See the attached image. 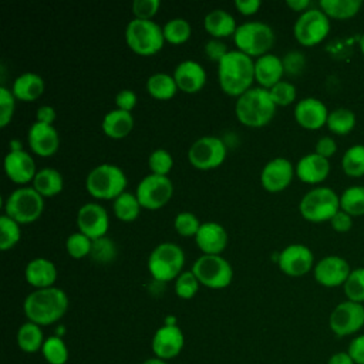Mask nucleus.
Segmentation results:
<instances>
[{
	"label": "nucleus",
	"instance_id": "obj_43",
	"mask_svg": "<svg viewBox=\"0 0 364 364\" xmlns=\"http://www.w3.org/2000/svg\"><path fill=\"white\" fill-rule=\"evenodd\" d=\"M90 256L97 263H111L117 257V246L108 236L94 239Z\"/></svg>",
	"mask_w": 364,
	"mask_h": 364
},
{
	"label": "nucleus",
	"instance_id": "obj_55",
	"mask_svg": "<svg viewBox=\"0 0 364 364\" xmlns=\"http://www.w3.org/2000/svg\"><path fill=\"white\" fill-rule=\"evenodd\" d=\"M330 225L333 228V230L338 232V233H346L348 230H351L353 228V216H350L348 213H346L344 210H338L330 220Z\"/></svg>",
	"mask_w": 364,
	"mask_h": 364
},
{
	"label": "nucleus",
	"instance_id": "obj_35",
	"mask_svg": "<svg viewBox=\"0 0 364 364\" xmlns=\"http://www.w3.org/2000/svg\"><path fill=\"white\" fill-rule=\"evenodd\" d=\"M141 203L135 193L132 192H122L118 198L114 199V213L122 222H132L139 216Z\"/></svg>",
	"mask_w": 364,
	"mask_h": 364
},
{
	"label": "nucleus",
	"instance_id": "obj_28",
	"mask_svg": "<svg viewBox=\"0 0 364 364\" xmlns=\"http://www.w3.org/2000/svg\"><path fill=\"white\" fill-rule=\"evenodd\" d=\"M46 90V82L41 75L33 71H27L16 77L11 85V92L17 100L34 101Z\"/></svg>",
	"mask_w": 364,
	"mask_h": 364
},
{
	"label": "nucleus",
	"instance_id": "obj_23",
	"mask_svg": "<svg viewBox=\"0 0 364 364\" xmlns=\"http://www.w3.org/2000/svg\"><path fill=\"white\" fill-rule=\"evenodd\" d=\"M173 78L181 91L186 94L198 92L206 82V71L195 60H183L173 70Z\"/></svg>",
	"mask_w": 364,
	"mask_h": 364
},
{
	"label": "nucleus",
	"instance_id": "obj_10",
	"mask_svg": "<svg viewBox=\"0 0 364 364\" xmlns=\"http://www.w3.org/2000/svg\"><path fill=\"white\" fill-rule=\"evenodd\" d=\"M200 284L209 289H225L233 279L232 264L222 255H202L192 266Z\"/></svg>",
	"mask_w": 364,
	"mask_h": 364
},
{
	"label": "nucleus",
	"instance_id": "obj_7",
	"mask_svg": "<svg viewBox=\"0 0 364 364\" xmlns=\"http://www.w3.org/2000/svg\"><path fill=\"white\" fill-rule=\"evenodd\" d=\"M125 41L134 53L152 55L164 47L165 37L162 27L154 20L132 18L125 27Z\"/></svg>",
	"mask_w": 364,
	"mask_h": 364
},
{
	"label": "nucleus",
	"instance_id": "obj_34",
	"mask_svg": "<svg viewBox=\"0 0 364 364\" xmlns=\"http://www.w3.org/2000/svg\"><path fill=\"white\" fill-rule=\"evenodd\" d=\"M17 344L26 353H36L43 348L44 338L38 324L27 321L17 331Z\"/></svg>",
	"mask_w": 364,
	"mask_h": 364
},
{
	"label": "nucleus",
	"instance_id": "obj_9",
	"mask_svg": "<svg viewBox=\"0 0 364 364\" xmlns=\"http://www.w3.org/2000/svg\"><path fill=\"white\" fill-rule=\"evenodd\" d=\"M44 210V198L33 186L14 189L4 202V215L18 223L37 220Z\"/></svg>",
	"mask_w": 364,
	"mask_h": 364
},
{
	"label": "nucleus",
	"instance_id": "obj_41",
	"mask_svg": "<svg viewBox=\"0 0 364 364\" xmlns=\"http://www.w3.org/2000/svg\"><path fill=\"white\" fill-rule=\"evenodd\" d=\"M20 223L7 215L0 216V249L9 250L20 240Z\"/></svg>",
	"mask_w": 364,
	"mask_h": 364
},
{
	"label": "nucleus",
	"instance_id": "obj_44",
	"mask_svg": "<svg viewBox=\"0 0 364 364\" xmlns=\"http://www.w3.org/2000/svg\"><path fill=\"white\" fill-rule=\"evenodd\" d=\"M92 240L81 232L71 233L65 240V250L74 259H82L90 256Z\"/></svg>",
	"mask_w": 364,
	"mask_h": 364
},
{
	"label": "nucleus",
	"instance_id": "obj_50",
	"mask_svg": "<svg viewBox=\"0 0 364 364\" xmlns=\"http://www.w3.org/2000/svg\"><path fill=\"white\" fill-rule=\"evenodd\" d=\"M159 7H161L159 0H134L131 6L134 18H141V20H152V17L156 14Z\"/></svg>",
	"mask_w": 364,
	"mask_h": 364
},
{
	"label": "nucleus",
	"instance_id": "obj_57",
	"mask_svg": "<svg viewBox=\"0 0 364 364\" xmlns=\"http://www.w3.org/2000/svg\"><path fill=\"white\" fill-rule=\"evenodd\" d=\"M36 117H37V122L53 125L55 118H57V112H55V109L51 105H46L44 104V105H40L37 108Z\"/></svg>",
	"mask_w": 364,
	"mask_h": 364
},
{
	"label": "nucleus",
	"instance_id": "obj_56",
	"mask_svg": "<svg viewBox=\"0 0 364 364\" xmlns=\"http://www.w3.org/2000/svg\"><path fill=\"white\" fill-rule=\"evenodd\" d=\"M314 152L328 159L330 156H333L337 152V142H336V139L331 138V136H321L316 142Z\"/></svg>",
	"mask_w": 364,
	"mask_h": 364
},
{
	"label": "nucleus",
	"instance_id": "obj_27",
	"mask_svg": "<svg viewBox=\"0 0 364 364\" xmlns=\"http://www.w3.org/2000/svg\"><path fill=\"white\" fill-rule=\"evenodd\" d=\"M24 276L27 283L36 289L53 287L57 280V267L46 257H36L26 264Z\"/></svg>",
	"mask_w": 364,
	"mask_h": 364
},
{
	"label": "nucleus",
	"instance_id": "obj_62",
	"mask_svg": "<svg viewBox=\"0 0 364 364\" xmlns=\"http://www.w3.org/2000/svg\"><path fill=\"white\" fill-rule=\"evenodd\" d=\"M358 46H360V51H361V53H363V55H364V33L360 36Z\"/></svg>",
	"mask_w": 364,
	"mask_h": 364
},
{
	"label": "nucleus",
	"instance_id": "obj_25",
	"mask_svg": "<svg viewBox=\"0 0 364 364\" xmlns=\"http://www.w3.org/2000/svg\"><path fill=\"white\" fill-rule=\"evenodd\" d=\"M330 173V161L316 152H310L301 156L296 164L297 178L310 185L323 182Z\"/></svg>",
	"mask_w": 364,
	"mask_h": 364
},
{
	"label": "nucleus",
	"instance_id": "obj_17",
	"mask_svg": "<svg viewBox=\"0 0 364 364\" xmlns=\"http://www.w3.org/2000/svg\"><path fill=\"white\" fill-rule=\"evenodd\" d=\"M351 270L353 269L350 267L348 262L344 257L330 255L321 257L314 264L313 274L318 284L324 287H338L346 283Z\"/></svg>",
	"mask_w": 364,
	"mask_h": 364
},
{
	"label": "nucleus",
	"instance_id": "obj_15",
	"mask_svg": "<svg viewBox=\"0 0 364 364\" xmlns=\"http://www.w3.org/2000/svg\"><path fill=\"white\" fill-rule=\"evenodd\" d=\"M276 263L284 274L300 277L314 267V255L309 246L291 243L279 252Z\"/></svg>",
	"mask_w": 364,
	"mask_h": 364
},
{
	"label": "nucleus",
	"instance_id": "obj_53",
	"mask_svg": "<svg viewBox=\"0 0 364 364\" xmlns=\"http://www.w3.org/2000/svg\"><path fill=\"white\" fill-rule=\"evenodd\" d=\"M136 101L138 97L132 90H121L117 95H115V105L118 109L122 111H128L131 112L135 107H136Z\"/></svg>",
	"mask_w": 364,
	"mask_h": 364
},
{
	"label": "nucleus",
	"instance_id": "obj_60",
	"mask_svg": "<svg viewBox=\"0 0 364 364\" xmlns=\"http://www.w3.org/2000/svg\"><path fill=\"white\" fill-rule=\"evenodd\" d=\"M286 4H287L291 10L300 11V13H303V11H306V10L310 9V1H309V0H287Z\"/></svg>",
	"mask_w": 364,
	"mask_h": 364
},
{
	"label": "nucleus",
	"instance_id": "obj_12",
	"mask_svg": "<svg viewBox=\"0 0 364 364\" xmlns=\"http://www.w3.org/2000/svg\"><path fill=\"white\" fill-rule=\"evenodd\" d=\"M135 195L142 208L155 210L171 200L173 195V183L168 176L149 173L139 181Z\"/></svg>",
	"mask_w": 364,
	"mask_h": 364
},
{
	"label": "nucleus",
	"instance_id": "obj_8",
	"mask_svg": "<svg viewBox=\"0 0 364 364\" xmlns=\"http://www.w3.org/2000/svg\"><path fill=\"white\" fill-rule=\"evenodd\" d=\"M233 40L236 50L247 54L249 57H260L267 54L274 43L273 28L263 21H246L237 26Z\"/></svg>",
	"mask_w": 364,
	"mask_h": 364
},
{
	"label": "nucleus",
	"instance_id": "obj_42",
	"mask_svg": "<svg viewBox=\"0 0 364 364\" xmlns=\"http://www.w3.org/2000/svg\"><path fill=\"white\" fill-rule=\"evenodd\" d=\"M347 300L355 303H364V267L353 269L346 283L343 284Z\"/></svg>",
	"mask_w": 364,
	"mask_h": 364
},
{
	"label": "nucleus",
	"instance_id": "obj_59",
	"mask_svg": "<svg viewBox=\"0 0 364 364\" xmlns=\"http://www.w3.org/2000/svg\"><path fill=\"white\" fill-rule=\"evenodd\" d=\"M327 364H355V363L353 361V358L347 351H338L328 358Z\"/></svg>",
	"mask_w": 364,
	"mask_h": 364
},
{
	"label": "nucleus",
	"instance_id": "obj_29",
	"mask_svg": "<svg viewBox=\"0 0 364 364\" xmlns=\"http://www.w3.org/2000/svg\"><path fill=\"white\" fill-rule=\"evenodd\" d=\"M203 26H205V30L212 36V38H222V37L233 36L237 28L235 17L223 9L210 10L205 16Z\"/></svg>",
	"mask_w": 364,
	"mask_h": 364
},
{
	"label": "nucleus",
	"instance_id": "obj_5",
	"mask_svg": "<svg viewBox=\"0 0 364 364\" xmlns=\"http://www.w3.org/2000/svg\"><path fill=\"white\" fill-rule=\"evenodd\" d=\"M127 176L114 164H100L92 168L85 178L88 193L97 199H115L125 192Z\"/></svg>",
	"mask_w": 364,
	"mask_h": 364
},
{
	"label": "nucleus",
	"instance_id": "obj_45",
	"mask_svg": "<svg viewBox=\"0 0 364 364\" xmlns=\"http://www.w3.org/2000/svg\"><path fill=\"white\" fill-rule=\"evenodd\" d=\"M148 166L151 169V173L168 176L169 171L173 166V158H172L171 152H168L166 149L158 148L149 154Z\"/></svg>",
	"mask_w": 364,
	"mask_h": 364
},
{
	"label": "nucleus",
	"instance_id": "obj_32",
	"mask_svg": "<svg viewBox=\"0 0 364 364\" xmlns=\"http://www.w3.org/2000/svg\"><path fill=\"white\" fill-rule=\"evenodd\" d=\"M320 9L327 14L328 18L347 20L358 14L361 10V0H321Z\"/></svg>",
	"mask_w": 364,
	"mask_h": 364
},
{
	"label": "nucleus",
	"instance_id": "obj_6",
	"mask_svg": "<svg viewBox=\"0 0 364 364\" xmlns=\"http://www.w3.org/2000/svg\"><path fill=\"white\" fill-rule=\"evenodd\" d=\"M299 210L309 222H330L340 210V196L328 186H316L303 195Z\"/></svg>",
	"mask_w": 364,
	"mask_h": 364
},
{
	"label": "nucleus",
	"instance_id": "obj_26",
	"mask_svg": "<svg viewBox=\"0 0 364 364\" xmlns=\"http://www.w3.org/2000/svg\"><path fill=\"white\" fill-rule=\"evenodd\" d=\"M283 74V61L279 55L267 53L255 60V80L262 88L270 90L274 84L282 81Z\"/></svg>",
	"mask_w": 364,
	"mask_h": 364
},
{
	"label": "nucleus",
	"instance_id": "obj_24",
	"mask_svg": "<svg viewBox=\"0 0 364 364\" xmlns=\"http://www.w3.org/2000/svg\"><path fill=\"white\" fill-rule=\"evenodd\" d=\"M195 242L203 255H220L228 246V232L218 222H203L195 235Z\"/></svg>",
	"mask_w": 364,
	"mask_h": 364
},
{
	"label": "nucleus",
	"instance_id": "obj_37",
	"mask_svg": "<svg viewBox=\"0 0 364 364\" xmlns=\"http://www.w3.org/2000/svg\"><path fill=\"white\" fill-rule=\"evenodd\" d=\"M326 125L336 135H347L355 127V114L348 108H336L328 112Z\"/></svg>",
	"mask_w": 364,
	"mask_h": 364
},
{
	"label": "nucleus",
	"instance_id": "obj_47",
	"mask_svg": "<svg viewBox=\"0 0 364 364\" xmlns=\"http://www.w3.org/2000/svg\"><path fill=\"white\" fill-rule=\"evenodd\" d=\"M269 92H270V97H272L273 102L276 104V107L290 105L291 102H294L296 95H297L296 85L291 84L290 81H284V80L274 84L269 90Z\"/></svg>",
	"mask_w": 364,
	"mask_h": 364
},
{
	"label": "nucleus",
	"instance_id": "obj_33",
	"mask_svg": "<svg viewBox=\"0 0 364 364\" xmlns=\"http://www.w3.org/2000/svg\"><path fill=\"white\" fill-rule=\"evenodd\" d=\"M178 90L173 75L168 73H155L146 80V91L156 100H169Z\"/></svg>",
	"mask_w": 364,
	"mask_h": 364
},
{
	"label": "nucleus",
	"instance_id": "obj_39",
	"mask_svg": "<svg viewBox=\"0 0 364 364\" xmlns=\"http://www.w3.org/2000/svg\"><path fill=\"white\" fill-rule=\"evenodd\" d=\"M162 30H164L165 41L171 44L185 43L191 37V31H192L189 21L182 17H175L168 20L162 27Z\"/></svg>",
	"mask_w": 364,
	"mask_h": 364
},
{
	"label": "nucleus",
	"instance_id": "obj_48",
	"mask_svg": "<svg viewBox=\"0 0 364 364\" xmlns=\"http://www.w3.org/2000/svg\"><path fill=\"white\" fill-rule=\"evenodd\" d=\"M173 228L181 236H195L200 228V222L192 212H179L175 216Z\"/></svg>",
	"mask_w": 364,
	"mask_h": 364
},
{
	"label": "nucleus",
	"instance_id": "obj_51",
	"mask_svg": "<svg viewBox=\"0 0 364 364\" xmlns=\"http://www.w3.org/2000/svg\"><path fill=\"white\" fill-rule=\"evenodd\" d=\"M283 61V68H284V73L289 74V75H299L304 65H306V58H304V54L300 53V51H289L283 55L282 58Z\"/></svg>",
	"mask_w": 364,
	"mask_h": 364
},
{
	"label": "nucleus",
	"instance_id": "obj_36",
	"mask_svg": "<svg viewBox=\"0 0 364 364\" xmlns=\"http://www.w3.org/2000/svg\"><path fill=\"white\" fill-rule=\"evenodd\" d=\"M340 209L350 216L364 215V186L354 185L344 189L340 195Z\"/></svg>",
	"mask_w": 364,
	"mask_h": 364
},
{
	"label": "nucleus",
	"instance_id": "obj_40",
	"mask_svg": "<svg viewBox=\"0 0 364 364\" xmlns=\"http://www.w3.org/2000/svg\"><path fill=\"white\" fill-rule=\"evenodd\" d=\"M43 355L50 364H65L68 360V350L65 343L58 336L48 337L43 344Z\"/></svg>",
	"mask_w": 364,
	"mask_h": 364
},
{
	"label": "nucleus",
	"instance_id": "obj_11",
	"mask_svg": "<svg viewBox=\"0 0 364 364\" xmlns=\"http://www.w3.org/2000/svg\"><path fill=\"white\" fill-rule=\"evenodd\" d=\"M330 18L321 9L311 7L297 17L293 26L294 38L306 47H313L321 43L330 33Z\"/></svg>",
	"mask_w": 364,
	"mask_h": 364
},
{
	"label": "nucleus",
	"instance_id": "obj_52",
	"mask_svg": "<svg viewBox=\"0 0 364 364\" xmlns=\"http://www.w3.org/2000/svg\"><path fill=\"white\" fill-rule=\"evenodd\" d=\"M229 53L226 44L220 38H210L205 44V54L209 60L219 63Z\"/></svg>",
	"mask_w": 364,
	"mask_h": 364
},
{
	"label": "nucleus",
	"instance_id": "obj_16",
	"mask_svg": "<svg viewBox=\"0 0 364 364\" xmlns=\"http://www.w3.org/2000/svg\"><path fill=\"white\" fill-rule=\"evenodd\" d=\"M78 232L88 236L91 240L107 236L109 218L105 208L97 202L84 203L77 212Z\"/></svg>",
	"mask_w": 364,
	"mask_h": 364
},
{
	"label": "nucleus",
	"instance_id": "obj_1",
	"mask_svg": "<svg viewBox=\"0 0 364 364\" xmlns=\"http://www.w3.org/2000/svg\"><path fill=\"white\" fill-rule=\"evenodd\" d=\"M218 80L222 91L230 97H240L255 80V61L239 50L229 53L218 63Z\"/></svg>",
	"mask_w": 364,
	"mask_h": 364
},
{
	"label": "nucleus",
	"instance_id": "obj_14",
	"mask_svg": "<svg viewBox=\"0 0 364 364\" xmlns=\"http://www.w3.org/2000/svg\"><path fill=\"white\" fill-rule=\"evenodd\" d=\"M328 326L337 337L357 334L364 327V304L351 300L338 303L330 313Z\"/></svg>",
	"mask_w": 364,
	"mask_h": 364
},
{
	"label": "nucleus",
	"instance_id": "obj_61",
	"mask_svg": "<svg viewBox=\"0 0 364 364\" xmlns=\"http://www.w3.org/2000/svg\"><path fill=\"white\" fill-rule=\"evenodd\" d=\"M142 364H166L165 360H161V358H148L146 361H144Z\"/></svg>",
	"mask_w": 364,
	"mask_h": 364
},
{
	"label": "nucleus",
	"instance_id": "obj_30",
	"mask_svg": "<svg viewBox=\"0 0 364 364\" xmlns=\"http://www.w3.org/2000/svg\"><path fill=\"white\" fill-rule=\"evenodd\" d=\"M102 131L112 139L125 138L134 127V117L128 111L122 109H111L102 118Z\"/></svg>",
	"mask_w": 364,
	"mask_h": 364
},
{
	"label": "nucleus",
	"instance_id": "obj_2",
	"mask_svg": "<svg viewBox=\"0 0 364 364\" xmlns=\"http://www.w3.org/2000/svg\"><path fill=\"white\" fill-rule=\"evenodd\" d=\"M68 309V297L60 287L36 289L23 303V310L28 321L38 326H50L58 321Z\"/></svg>",
	"mask_w": 364,
	"mask_h": 364
},
{
	"label": "nucleus",
	"instance_id": "obj_21",
	"mask_svg": "<svg viewBox=\"0 0 364 364\" xmlns=\"http://www.w3.org/2000/svg\"><path fill=\"white\" fill-rule=\"evenodd\" d=\"M4 172L16 183L24 185L27 182H33L37 169H36V162L33 156L24 151H9L7 155L4 156Z\"/></svg>",
	"mask_w": 364,
	"mask_h": 364
},
{
	"label": "nucleus",
	"instance_id": "obj_58",
	"mask_svg": "<svg viewBox=\"0 0 364 364\" xmlns=\"http://www.w3.org/2000/svg\"><path fill=\"white\" fill-rule=\"evenodd\" d=\"M262 6V3L259 0H236L235 1V7L245 16H250L255 14L259 7Z\"/></svg>",
	"mask_w": 364,
	"mask_h": 364
},
{
	"label": "nucleus",
	"instance_id": "obj_20",
	"mask_svg": "<svg viewBox=\"0 0 364 364\" xmlns=\"http://www.w3.org/2000/svg\"><path fill=\"white\" fill-rule=\"evenodd\" d=\"M30 149L40 156H50L57 152L60 146V135L54 125L33 122L27 132Z\"/></svg>",
	"mask_w": 364,
	"mask_h": 364
},
{
	"label": "nucleus",
	"instance_id": "obj_31",
	"mask_svg": "<svg viewBox=\"0 0 364 364\" xmlns=\"http://www.w3.org/2000/svg\"><path fill=\"white\" fill-rule=\"evenodd\" d=\"M64 181L60 171L55 168H41L37 171L34 179H33V188L43 196V198H51L58 195L63 191Z\"/></svg>",
	"mask_w": 364,
	"mask_h": 364
},
{
	"label": "nucleus",
	"instance_id": "obj_54",
	"mask_svg": "<svg viewBox=\"0 0 364 364\" xmlns=\"http://www.w3.org/2000/svg\"><path fill=\"white\" fill-rule=\"evenodd\" d=\"M347 353L355 364H364V334H357L353 337Z\"/></svg>",
	"mask_w": 364,
	"mask_h": 364
},
{
	"label": "nucleus",
	"instance_id": "obj_18",
	"mask_svg": "<svg viewBox=\"0 0 364 364\" xmlns=\"http://www.w3.org/2000/svg\"><path fill=\"white\" fill-rule=\"evenodd\" d=\"M294 173L293 164L287 158L277 156L264 164L260 172V182L266 191L280 192L290 185Z\"/></svg>",
	"mask_w": 364,
	"mask_h": 364
},
{
	"label": "nucleus",
	"instance_id": "obj_22",
	"mask_svg": "<svg viewBox=\"0 0 364 364\" xmlns=\"http://www.w3.org/2000/svg\"><path fill=\"white\" fill-rule=\"evenodd\" d=\"M183 343V333L178 326H162L154 334L152 350L156 358L169 360L182 351Z\"/></svg>",
	"mask_w": 364,
	"mask_h": 364
},
{
	"label": "nucleus",
	"instance_id": "obj_38",
	"mask_svg": "<svg viewBox=\"0 0 364 364\" xmlns=\"http://www.w3.org/2000/svg\"><path fill=\"white\" fill-rule=\"evenodd\" d=\"M341 168L347 176L361 178L364 176V145H351L341 158Z\"/></svg>",
	"mask_w": 364,
	"mask_h": 364
},
{
	"label": "nucleus",
	"instance_id": "obj_19",
	"mask_svg": "<svg viewBox=\"0 0 364 364\" xmlns=\"http://www.w3.org/2000/svg\"><path fill=\"white\" fill-rule=\"evenodd\" d=\"M294 118L301 128L316 131L327 124L328 109L321 100L306 97L296 104Z\"/></svg>",
	"mask_w": 364,
	"mask_h": 364
},
{
	"label": "nucleus",
	"instance_id": "obj_13",
	"mask_svg": "<svg viewBox=\"0 0 364 364\" xmlns=\"http://www.w3.org/2000/svg\"><path fill=\"white\" fill-rule=\"evenodd\" d=\"M228 148L225 142L213 135H205L193 141L188 149V159L191 165L198 169H212L219 166L226 158Z\"/></svg>",
	"mask_w": 364,
	"mask_h": 364
},
{
	"label": "nucleus",
	"instance_id": "obj_49",
	"mask_svg": "<svg viewBox=\"0 0 364 364\" xmlns=\"http://www.w3.org/2000/svg\"><path fill=\"white\" fill-rule=\"evenodd\" d=\"M16 97L11 90L6 88L4 85L0 87V127L4 128L9 125L14 115L16 109Z\"/></svg>",
	"mask_w": 364,
	"mask_h": 364
},
{
	"label": "nucleus",
	"instance_id": "obj_46",
	"mask_svg": "<svg viewBox=\"0 0 364 364\" xmlns=\"http://www.w3.org/2000/svg\"><path fill=\"white\" fill-rule=\"evenodd\" d=\"M199 284L200 283L192 270H183L175 279V293L181 299H192L196 294Z\"/></svg>",
	"mask_w": 364,
	"mask_h": 364
},
{
	"label": "nucleus",
	"instance_id": "obj_4",
	"mask_svg": "<svg viewBox=\"0 0 364 364\" xmlns=\"http://www.w3.org/2000/svg\"><path fill=\"white\" fill-rule=\"evenodd\" d=\"M185 253L182 247L173 242H162L156 245L148 256V270L155 282L165 283L176 279L183 270Z\"/></svg>",
	"mask_w": 364,
	"mask_h": 364
},
{
	"label": "nucleus",
	"instance_id": "obj_3",
	"mask_svg": "<svg viewBox=\"0 0 364 364\" xmlns=\"http://www.w3.org/2000/svg\"><path fill=\"white\" fill-rule=\"evenodd\" d=\"M276 112V104L273 102L269 90L262 87H252L240 97L235 104L236 118L246 127L260 128L267 125Z\"/></svg>",
	"mask_w": 364,
	"mask_h": 364
}]
</instances>
